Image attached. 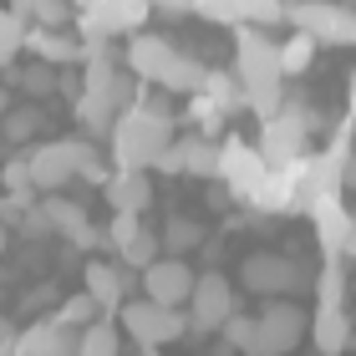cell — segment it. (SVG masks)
<instances>
[{
	"label": "cell",
	"instance_id": "18",
	"mask_svg": "<svg viewBox=\"0 0 356 356\" xmlns=\"http://www.w3.org/2000/svg\"><path fill=\"white\" fill-rule=\"evenodd\" d=\"M102 193H107L112 214H143V209L153 204V184H148V173H143V168H118L102 184Z\"/></svg>",
	"mask_w": 356,
	"mask_h": 356
},
{
	"label": "cell",
	"instance_id": "34",
	"mask_svg": "<svg viewBox=\"0 0 356 356\" xmlns=\"http://www.w3.org/2000/svg\"><path fill=\"white\" fill-rule=\"evenodd\" d=\"M188 118H193V133H199V138H214L219 127H224V112L209 102L204 92H193V97H188Z\"/></svg>",
	"mask_w": 356,
	"mask_h": 356
},
{
	"label": "cell",
	"instance_id": "21",
	"mask_svg": "<svg viewBox=\"0 0 356 356\" xmlns=\"http://www.w3.org/2000/svg\"><path fill=\"white\" fill-rule=\"evenodd\" d=\"M178 148H184V173H193V178H219V143L214 138L188 133V138H178Z\"/></svg>",
	"mask_w": 356,
	"mask_h": 356
},
{
	"label": "cell",
	"instance_id": "12",
	"mask_svg": "<svg viewBox=\"0 0 356 356\" xmlns=\"http://www.w3.org/2000/svg\"><path fill=\"white\" fill-rule=\"evenodd\" d=\"M173 56H178V46H173L168 36H153V31H143V36H133V41H127L122 67L133 72L143 87H163V82H168Z\"/></svg>",
	"mask_w": 356,
	"mask_h": 356
},
{
	"label": "cell",
	"instance_id": "4",
	"mask_svg": "<svg viewBox=\"0 0 356 356\" xmlns=\"http://www.w3.org/2000/svg\"><path fill=\"white\" fill-rule=\"evenodd\" d=\"M118 326H122V336L133 346H143V351H158V346H168V341H178V336H188V316L184 311H163V305H153V300H127L122 311H118Z\"/></svg>",
	"mask_w": 356,
	"mask_h": 356
},
{
	"label": "cell",
	"instance_id": "24",
	"mask_svg": "<svg viewBox=\"0 0 356 356\" xmlns=\"http://www.w3.org/2000/svg\"><path fill=\"white\" fill-rule=\"evenodd\" d=\"M204 97L224 112V118L245 107V87H239V76H234V72H209V76H204Z\"/></svg>",
	"mask_w": 356,
	"mask_h": 356
},
{
	"label": "cell",
	"instance_id": "13",
	"mask_svg": "<svg viewBox=\"0 0 356 356\" xmlns=\"http://www.w3.org/2000/svg\"><path fill=\"white\" fill-rule=\"evenodd\" d=\"M41 214H46V224H51V234H61V239L76 245V250H102V245H107V234H97V224L87 219V209L72 204L67 193L41 199Z\"/></svg>",
	"mask_w": 356,
	"mask_h": 356
},
{
	"label": "cell",
	"instance_id": "44",
	"mask_svg": "<svg viewBox=\"0 0 356 356\" xmlns=\"http://www.w3.org/2000/svg\"><path fill=\"white\" fill-rule=\"evenodd\" d=\"M102 6H107V0H72V10H76V15H87V10H102Z\"/></svg>",
	"mask_w": 356,
	"mask_h": 356
},
{
	"label": "cell",
	"instance_id": "26",
	"mask_svg": "<svg viewBox=\"0 0 356 356\" xmlns=\"http://www.w3.org/2000/svg\"><path fill=\"white\" fill-rule=\"evenodd\" d=\"M204 245V229H199V219H184V214H173L163 224V250L173 254V260H184L188 250H199Z\"/></svg>",
	"mask_w": 356,
	"mask_h": 356
},
{
	"label": "cell",
	"instance_id": "20",
	"mask_svg": "<svg viewBox=\"0 0 356 356\" xmlns=\"http://www.w3.org/2000/svg\"><path fill=\"white\" fill-rule=\"evenodd\" d=\"M46 127V112L31 102V107H10L6 118H0V133H6V148H36V133Z\"/></svg>",
	"mask_w": 356,
	"mask_h": 356
},
{
	"label": "cell",
	"instance_id": "36",
	"mask_svg": "<svg viewBox=\"0 0 356 356\" xmlns=\"http://www.w3.org/2000/svg\"><path fill=\"white\" fill-rule=\"evenodd\" d=\"M76 10L72 0H36V15H31V26H46V31H72Z\"/></svg>",
	"mask_w": 356,
	"mask_h": 356
},
{
	"label": "cell",
	"instance_id": "16",
	"mask_svg": "<svg viewBox=\"0 0 356 356\" xmlns=\"http://www.w3.org/2000/svg\"><path fill=\"white\" fill-rule=\"evenodd\" d=\"M311 219H316V239H321V250H326L331 260H341L346 234H351V224H356V214H346L341 193H326V199H316V204H311Z\"/></svg>",
	"mask_w": 356,
	"mask_h": 356
},
{
	"label": "cell",
	"instance_id": "31",
	"mask_svg": "<svg viewBox=\"0 0 356 356\" xmlns=\"http://www.w3.org/2000/svg\"><path fill=\"white\" fill-rule=\"evenodd\" d=\"M118 260H122L127 270H148V265L158 260V229H138V234L118 250Z\"/></svg>",
	"mask_w": 356,
	"mask_h": 356
},
{
	"label": "cell",
	"instance_id": "17",
	"mask_svg": "<svg viewBox=\"0 0 356 356\" xmlns=\"http://www.w3.org/2000/svg\"><path fill=\"white\" fill-rule=\"evenodd\" d=\"M87 296L102 305L107 316H118L127 300H133V275L118 270V265H107V260H92L87 265Z\"/></svg>",
	"mask_w": 356,
	"mask_h": 356
},
{
	"label": "cell",
	"instance_id": "32",
	"mask_svg": "<svg viewBox=\"0 0 356 356\" xmlns=\"http://www.w3.org/2000/svg\"><path fill=\"white\" fill-rule=\"evenodd\" d=\"M97 311H102V305H97L87 290H82V296H67V300H61L56 321H61V326H72V331H87L92 321H97Z\"/></svg>",
	"mask_w": 356,
	"mask_h": 356
},
{
	"label": "cell",
	"instance_id": "25",
	"mask_svg": "<svg viewBox=\"0 0 356 356\" xmlns=\"http://www.w3.org/2000/svg\"><path fill=\"white\" fill-rule=\"evenodd\" d=\"M26 21L15 15L10 6H0V67H15V61L26 56Z\"/></svg>",
	"mask_w": 356,
	"mask_h": 356
},
{
	"label": "cell",
	"instance_id": "7",
	"mask_svg": "<svg viewBox=\"0 0 356 356\" xmlns=\"http://www.w3.org/2000/svg\"><path fill=\"white\" fill-rule=\"evenodd\" d=\"M311 331V321L296 300H270L260 316H254V346L250 356H290L300 346V336Z\"/></svg>",
	"mask_w": 356,
	"mask_h": 356
},
{
	"label": "cell",
	"instance_id": "38",
	"mask_svg": "<svg viewBox=\"0 0 356 356\" xmlns=\"http://www.w3.org/2000/svg\"><path fill=\"white\" fill-rule=\"evenodd\" d=\"M219 336H224L229 346H239V351L250 356V346H254V316H239V311H234L229 321H224V331H219Z\"/></svg>",
	"mask_w": 356,
	"mask_h": 356
},
{
	"label": "cell",
	"instance_id": "1",
	"mask_svg": "<svg viewBox=\"0 0 356 356\" xmlns=\"http://www.w3.org/2000/svg\"><path fill=\"white\" fill-rule=\"evenodd\" d=\"M234 76H239V87H245V107L254 118L260 122L280 118V107H285L280 51H275V41L260 26H239L234 31Z\"/></svg>",
	"mask_w": 356,
	"mask_h": 356
},
{
	"label": "cell",
	"instance_id": "8",
	"mask_svg": "<svg viewBox=\"0 0 356 356\" xmlns=\"http://www.w3.org/2000/svg\"><path fill=\"white\" fill-rule=\"evenodd\" d=\"M188 336H214L224 331V321L234 316V280L224 270H204L199 285H193L188 296Z\"/></svg>",
	"mask_w": 356,
	"mask_h": 356
},
{
	"label": "cell",
	"instance_id": "22",
	"mask_svg": "<svg viewBox=\"0 0 356 356\" xmlns=\"http://www.w3.org/2000/svg\"><path fill=\"white\" fill-rule=\"evenodd\" d=\"M204 76H209V67H204L199 56L178 51V56H173V67H168L163 92H168V97H193V92H204Z\"/></svg>",
	"mask_w": 356,
	"mask_h": 356
},
{
	"label": "cell",
	"instance_id": "10",
	"mask_svg": "<svg viewBox=\"0 0 356 356\" xmlns=\"http://www.w3.org/2000/svg\"><path fill=\"white\" fill-rule=\"evenodd\" d=\"M193 285H199L193 265H188V260H173V254H158V260H153L148 270L138 275V290H143V300L163 305V311H178V305H188Z\"/></svg>",
	"mask_w": 356,
	"mask_h": 356
},
{
	"label": "cell",
	"instance_id": "37",
	"mask_svg": "<svg viewBox=\"0 0 356 356\" xmlns=\"http://www.w3.org/2000/svg\"><path fill=\"white\" fill-rule=\"evenodd\" d=\"M316 296H321V305H341L346 300V260H331L326 270H321Z\"/></svg>",
	"mask_w": 356,
	"mask_h": 356
},
{
	"label": "cell",
	"instance_id": "48",
	"mask_svg": "<svg viewBox=\"0 0 356 356\" xmlns=\"http://www.w3.org/2000/svg\"><path fill=\"white\" fill-rule=\"evenodd\" d=\"M6 245H10V229H6V224H0V254H6Z\"/></svg>",
	"mask_w": 356,
	"mask_h": 356
},
{
	"label": "cell",
	"instance_id": "30",
	"mask_svg": "<svg viewBox=\"0 0 356 356\" xmlns=\"http://www.w3.org/2000/svg\"><path fill=\"white\" fill-rule=\"evenodd\" d=\"M21 92L31 97V102L56 97V67H46V61H26V67H21Z\"/></svg>",
	"mask_w": 356,
	"mask_h": 356
},
{
	"label": "cell",
	"instance_id": "29",
	"mask_svg": "<svg viewBox=\"0 0 356 356\" xmlns=\"http://www.w3.org/2000/svg\"><path fill=\"white\" fill-rule=\"evenodd\" d=\"M76 356H122V336L112 321H92V326L82 331V351Z\"/></svg>",
	"mask_w": 356,
	"mask_h": 356
},
{
	"label": "cell",
	"instance_id": "33",
	"mask_svg": "<svg viewBox=\"0 0 356 356\" xmlns=\"http://www.w3.org/2000/svg\"><path fill=\"white\" fill-rule=\"evenodd\" d=\"M290 6L285 0H239V21L245 26H275V21H285Z\"/></svg>",
	"mask_w": 356,
	"mask_h": 356
},
{
	"label": "cell",
	"instance_id": "23",
	"mask_svg": "<svg viewBox=\"0 0 356 356\" xmlns=\"http://www.w3.org/2000/svg\"><path fill=\"white\" fill-rule=\"evenodd\" d=\"M72 118L82 122V133H87V138H107V133H112V122H118V107L102 102V97H87V92H82V102L72 107Z\"/></svg>",
	"mask_w": 356,
	"mask_h": 356
},
{
	"label": "cell",
	"instance_id": "45",
	"mask_svg": "<svg viewBox=\"0 0 356 356\" xmlns=\"http://www.w3.org/2000/svg\"><path fill=\"white\" fill-rule=\"evenodd\" d=\"M341 260H356V224H351V234H346V250H341Z\"/></svg>",
	"mask_w": 356,
	"mask_h": 356
},
{
	"label": "cell",
	"instance_id": "19",
	"mask_svg": "<svg viewBox=\"0 0 356 356\" xmlns=\"http://www.w3.org/2000/svg\"><path fill=\"white\" fill-rule=\"evenodd\" d=\"M311 336H316V346L326 356H341L351 346V316L341 311V305H321L316 321H311Z\"/></svg>",
	"mask_w": 356,
	"mask_h": 356
},
{
	"label": "cell",
	"instance_id": "49",
	"mask_svg": "<svg viewBox=\"0 0 356 356\" xmlns=\"http://www.w3.org/2000/svg\"><path fill=\"white\" fill-rule=\"evenodd\" d=\"M0 158H6V133H0Z\"/></svg>",
	"mask_w": 356,
	"mask_h": 356
},
{
	"label": "cell",
	"instance_id": "2",
	"mask_svg": "<svg viewBox=\"0 0 356 356\" xmlns=\"http://www.w3.org/2000/svg\"><path fill=\"white\" fill-rule=\"evenodd\" d=\"M107 143H112V163H118V168H143V173H148V168L158 163V153L173 143V118H168V107L153 102V97L143 92L138 107L118 112Z\"/></svg>",
	"mask_w": 356,
	"mask_h": 356
},
{
	"label": "cell",
	"instance_id": "35",
	"mask_svg": "<svg viewBox=\"0 0 356 356\" xmlns=\"http://www.w3.org/2000/svg\"><path fill=\"white\" fill-rule=\"evenodd\" d=\"M193 15L209 21V26H229V31L245 26L239 21V0H193Z\"/></svg>",
	"mask_w": 356,
	"mask_h": 356
},
{
	"label": "cell",
	"instance_id": "42",
	"mask_svg": "<svg viewBox=\"0 0 356 356\" xmlns=\"http://www.w3.org/2000/svg\"><path fill=\"white\" fill-rule=\"evenodd\" d=\"M148 6L163 15H193V0H148Z\"/></svg>",
	"mask_w": 356,
	"mask_h": 356
},
{
	"label": "cell",
	"instance_id": "39",
	"mask_svg": "<svg viewBox=\"0 0 356 356\" xmlns=\"http://www.w3.org/2000/svg\"><path fill=\"white\" fill-rule=\"evenodd\" d=\"M138 229H143V214H118V219H112V229H107V250H122Z\"/></svg>",
	"mask_w": 356,
	"mask_h": 356
},
{
	"label": "cell",
	"instance_id": "27",
	"mask_svg": "<svg viewBox=\"0 0 356 356\" xmlns=\"http://www.w3.org/2000/svg\"><path fill=\"white\" fill-rule=\"evenodd\" d=\"M275 51H280V76H300L311 67V56H316V41L300 36V31H290L285 41H275Z\"/></svg>",
	"mask_w": 356,
	"mask_h": 356
},
{
	"label": "cell",
	"instance_id": "5",
	"mask_svg": "<svg viewBox=\"0 0 356 356\" xmlns=\"http://www.w3.org/2000/svg\"><path fill=\"white\" fill-rule=\"evenodd\" d=\"M285 21L316 46H356V10L341 0H296Z\"/></svg>",
	"mask_w": 356,
	"mask_h": 356
},
{
	"label": "cell",
	"instance_id": "15",
	"mask_svg": "<svg viewBox=\"0 0 356 356\" xmlns=\"http://www.w3.org/2000/svg\"><path fill=\"white\" fill-rule=\"evenodd\" d=\"M76 351H82V331L61 326L56 316L21 331V356H76Z\"/></svg>",
	"mask_w": 356,
	"mask_h": 356
},
{
	"label": "cell",
	"instance_id": "47",
	"mask_svg": "<svg viewBox=\"0 0 356 356\" xmlns=\"http://www.w3.org/2000/svg\"><path fill=\"white\" fill-rule=\"evenodd\" d=\"M346 102H351V112H356V72H351V87H346Z\"/></svg>",
	"mask_w": 356,
	"mask_h": 356
},
{
	"label": "cell",
	"instance_id": "43",
	"mask_svg": "<svg viewBox=\"0 0 356 356\" xmlns=\"http://www.w3.org/2000/svg\"><path fill=\"white\" fill-rule=\"evenodd\" d=\"M10 10H15V15H21V21L31 26V15H36V0H10Z\"/></svg>",
	"mask_w": 356,
	"mask_h": 356
},
{
	"label": "cell",
	"instance_id": "28",
	"mask_svg": "<svg viewBox=\"0 0 356 356\" xmlns=\"http://www.w3.org/2000/svg\"><path fill=\"white\" fill-rule=\"evenodd\" d=\"M0 193H36L31 184V153H6L0 158Z\"/></svg>",
	"mask_w": 356,
	"mask_h": 356
},
{
	"label": "cell",
	"instance_id": "46",
	"mask_svg": "<svg viewBox=\"0 0 356 356\" xmlns=\"http://www.w3.org/2000/svg\"><path fill=\"white\" fill-rule=\"evenodd\" d=\"M10 107H15V97H10V87H0V118H6Z\"/></svg>",
	"mask_w": 356,
	"mask_h": 356
},
{
	"label": "cell",
	"instance_id": "6",
	"mask_svg": "<svg viewBox=\"0 0 356 356\" xmlns=\"http://www.w3.org/2000/svg\"><path fill=\"white\" fill-rule=\"evenodd\" d=\"M148 15L153 6L148 0H107L102 10H87V15H76L72 31H76V41L82 46H97V41H112V36H143V26H148Z\"/></svg>",
	"mask_w": 356,
	"mask_h": 356
},
{
	"label": "cell",
	"instance_id": "11",
	"mask_svg": "<svg viewBox=\"0 0 356 356\" xmlns=\"http://www.w3.org/2000/svg\"><path fill=\"white\" fill-rule=\"evenodd\" d=\"M305 143H311L305 118H300V112H290V107H280V118L260 122V143H254V148L265 153L270 168H290V163H300V158H305Z\"/></svg>",
	"mask_w": 356,
	"mask_h": 356
},
{
	"label": "cell",
	"instance_id": "3",
	"mask_svg": "<svg viewBox=\"0 0 356 356\" xmlns=\"http://www.w3.org/2000/svg\"><path fill=\"white\" fill-rule=\"evenodd\" d=\"M305 285H311V275H305L300 260H285V254H270V250H254L239 260V290H250V296L290 300Z\"/></svg>",
	"mask_w": 356,
	"mask_h": 356
},
{
	"label": "cell",
	"instance_id": "14",
	"mask_svg": "<svg viewBox=\"0 0 356 356\" xmlns=\"http://www.w3.org/2000/svg\"><path fill=\"white\" fill-rule=\"evenodd\" d=\"M26 56L31 61H46V67H82V41L76 31H46V26H31L26 31Z\"/></svg>",
	"mask_w": 356,
	"mask_h": 356
},
{
	"label": "cell",
	"instance_id": "9",
	"mask_svg": "<svg viewBox=\"0 0 356 356\" xmlns=\"http://www.w3.org/2000/svg\"><path fill=\"white\" fill-rule=\"evenodd\" d=\"M219 178H224V188L234 193V199H254V188L270 178V163H265V153L254 148V143H245L239 133L229 138H219Z\"/></svg>",
	"mask_w": 356,
	"mask_h": 356
},
{
	"label": "cell",
	"instance_id": "41",
	"mask_svg": "<svg viewBox=\"0 0 356 356\" xmlns=\"http://www.w3.org/2000/svg\"><path fill=\"white\" fill-rule=\"evenodd\" d=\"M158 173H184V148H178V138L168 143L163 153H158V163H153Z\"/></svg>",
	"mask_w": 356,
	"mask_h": 356
},
{
	"label": "cell",
	"instance_id": "40",
	"mask_svg": "<svg viewBox=\"0 0 356 356\" xmlns=\"http://www.w3.org/2000/svg\"><path fill=\"white\" fill-rule=\"evenodd\" d=\"M82 92H87V87H82V72H72V67L56 72V97H67V102L76 107V102H82Z\"/></svg>",
	"mask_w": 356,
	"mask_h": 356
}]
</instances>
